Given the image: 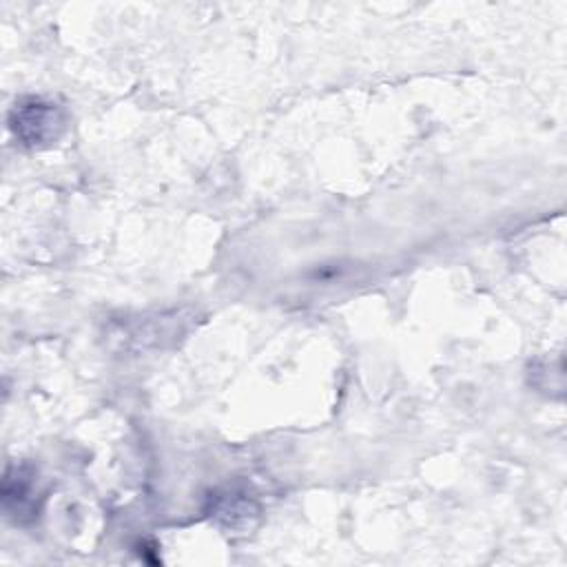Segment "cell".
<instances>
[{
	"instance_id": "1",
	"label": "cell",
	"mask_w": 567,
	"mask_h": 567,
	"mask_svg": "<svg viewBox=\"0 0 567 567\" xmlns=\"http://www.w3.org/2000/svg\"><path fill=\"white\" fill-rule=\"evenodd\" d=\"M11 128L18 140L35 146L58 137L62 128V115L55 104L44 102L40 97H31L20 104L16 102L11 111Z\"/></svg>"
}]
</instances>
